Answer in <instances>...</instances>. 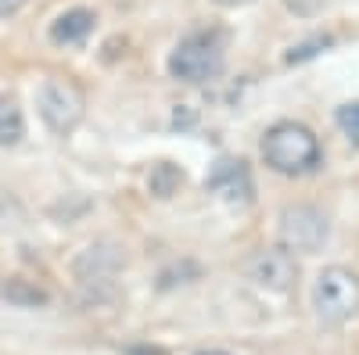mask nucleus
<instances>
[{"instance_id":"f257e3e1","label":"nucleus","mask_w":359,"mask_h":355,"mask_svg":"<svg viewBox=\"0 0 359 355\" xmlns=\"http://www.w3.org/2000/svg\"><path fill=\"white\" fill-rule=\"evenodd\" d=\"M262 162L280 172V176H306L313 169H320L323 162V147L320 137L306 126V123H294V118H280L262 133Z\"/></svg>"},{"instance_id":"f03ea898","label":"nucleus","mask_w":359,"mask_h":355,"mask_svg":"<svg viewBox=\"0 0 359 355\" xmlns=\"http://www.w3.org/2000/svg\"><path fill=\"white\" fill-rule=\"evenodd\" d=\"M226 29L208 25V29H194L180 40L169 54V76L180 83H208L226 69Z\"/></svg>"},{"instance_id":"7ed1b4c3","label":"nucleus","mask_w":359,"mask_h":355,"mask_svg":"<svg viewBox=\"0 0 359 355\" xmlns=\"http://www.w3.org/2000/svg\"><path fill=\"white\" fill-rule=\"evenodd\" d=\"M313 312L327 327H341V323L359 316V273L345 265H327L313 280Z\"/></svg>"},{"instance_id":"20e7f679","label":"nucleus","mask_w":359,"mask_h":355,"mask_svg":"<svg viewBox=\"0 0 359 355\" xmlns=\"http://www.w3.org/2000/svg\"><path fill=\"white\" fill-rule=\"evenodd\" d=\"M36 108H40L43 126L54 137H69L76 133V126L86 115V94L79 90V83L65 76H47L36 90Z\"/></svg>"},{"instance_id":"39448f33","label":"nucleus","mask_w":359,"mask_h":355,"mask_svg":"<svg viewBox=\"0 0 359 355\" xmlns=\"http://www.w3.org/2000/svg\"><path fill=\"white\" fill-rule=\"evenodd\" d=\"M123 248L115 241H97V244H86L76 262H72V277L79 280L83 291H90V298H111L115 294V277L123 273Z\"/></svg>"},{"instance_id":"423d86ee","label":"nucleus","mask_w":359,"mask_h":355,"mask_svg":"<svg viewBox=\"0 0 359 355\" xmlns=\"http://www.w3.org/2000/svg\"><path fill=\"white\" fill-rule=\"evenodd\" d=\"M331 237V223L327 216L316 209V204H284L280 209V244L287 251H302V255H313L327 244Z\"/></svg>"},{"instance_id":"0eeeda50","label":"nucleus","mask_w":359,"mask_h":355,"mask_svg":"<svg viewBox=\"0 0 359 355\" xmlns=\"http://www.w3.org/2000/svg\"><path fill=\"white\" fill-rule=\"evenodd\" d=\"M245 280H252L259 291L269 294H287L298 284V258L280 244V248H259L245 258L241 265Z\"/></svg>"},{"instance_id":"6e6552de","label":"nucleus","mask_w":359,"mask_h":355,"mask_svg":"<svg viewBox=\"0 0 359 355\" xmlns=\"http://www.w3.org/2000/svg\"><path fill=\"white\" fill-rule=\"evenodd\" d=\"M205 187L223 194L230 204H252V197H255V183H252L248 162L233 158V155L216 158V165L208 169V176H205Z\"/></svg>"},{"instance_id":"1a4fd4ad","label":"nucleus","mask_w":359,"mask_h":355,"mask_svg":"<svg viewBox=\"0 0 359 355\" xmlns=\"http://www.w3.org/2000/svg\"><path fill=\"white\" fill-rule=\"evenodd\" d=\"M94 25H97V15L90 8H69V11H62L50 22L47 36L57 47H76V43H83L90 33H94Z\"/></svg>"},{"instance_id":"9d476101","label":"nucleus","mask_w":359,"mask_h":355,"mask_svg":"<svg viewBox=\"0 0 359 355\" xmlns=\"http://www.w3.org/2000/svg\"><path fill=\"white\" fill-rule=\"evenodd\" d=\"M0 294L15 305V309H47L50 305V294L33 284V280H22V277H11L4 287H0Z\"/></svg>"},{"instance_id":"9b49d317","label":"nucleus","mask_w":359,"mask_h":355,"mask_svg":"<svg viewBox=\"0 0 359 355\" xmlns=\"http://www.w3.org/2000/svg\"><path fill=\"white\" fill-rule=\"evenodd\" d=\"M25 137V115L15 94H0V147H15Z\"/></svg>"},{"instance_id":"f8f14e48","label":"nucleus","mask_w":359,"mask_h":355,"mask_svg":"<svg viewBox=\"0 0 359 355\" xmlns=\"http://www.w3.org/2000/svg\"><path fill=\"white\" fill-rule=\"evenodd\" d=\"M180 183H184V169H180V165H172V162L151 165V176H147V190H151L155 197L169 201V197L180 190Z\"/></svg>"},{"instance_id":"ddd939ff","label":"nucleus","mask_w":359,"mask_h":355,"mask_svg":"<svg viewBox=\"0 0 359 355\" xmlns=\"http://www.w3.org/2000/svg\"><path fill=\"white\" fill-rule=\"evenodd\" d=\"M334 123H338V130L345 133V140H348L352 147H359V101L341 104V108L334 111Z\"/></svg>"},{"instance_id":"4468645a","label":"nucleus","mask_w":359,"mask_h":355,"mask_svg":"<svg viewBox=\"0 0 359 355\" xmlns=\"http://www.w3.org/2000/svg\"><path fill=\"white\" fill-rule=\"evenodd\" d=\"M331 43H334V36H313V40H306V43L291 47L284 62H287V65H294V62H306V57H316L323 47H331Z\"/></svg>"},{"instance_id":"2eb2a0df","label":"nucleus","mask_w":359,"mask_h":355,"mask_svg":"<svg viewBox=\"0 0 359 355\" xmlns=\"http://www.w3.org/2000/svg\"><path fill=\"white\" fill-rule=\"evenodd\" d=\"M284 8L298 18H313L320 8H323V0H284Z\"/></svg>"},{"instance_id":"dca6fc26","label":"nucleus","mask_w":359,"mask_h":355,"mask_svg":"<svg viewBox=\"0 0 359 355\" xmlns=\"http://www.w3.org/2000/svg\"><path fill=\"white\" fill-rule=\"evenodd\" d=\"M25 4H29V0H0V18H11V15H18Z\"/></svg>"},{"instance_id":"f3484780","label":"nucleus","mask_w":359,"mask_h":355,"mask_svg":"<svg viewBox=\"0 0 359 355\" xmlns=\"http://www.w3.org/2000/svg\"><path fill=\"white\" fill-rule=\"evenodd\" d=\"M219 8H241V4H252V0H212Z\"/></svg>"},{"instance_id":"a211bd4d","label":"nucleus","mask_w":359,"mask_h":355,"mask_svg":"<svg viewBox=\"0 0 359 355\" xmlns=\"http://www.w3.org/2000/svg\"><path fill=\"white\" fill-rule=\"evenodd\" d=\"M194 355H230V351L226 348H198Z\"/></svg>"}]
</instances>
